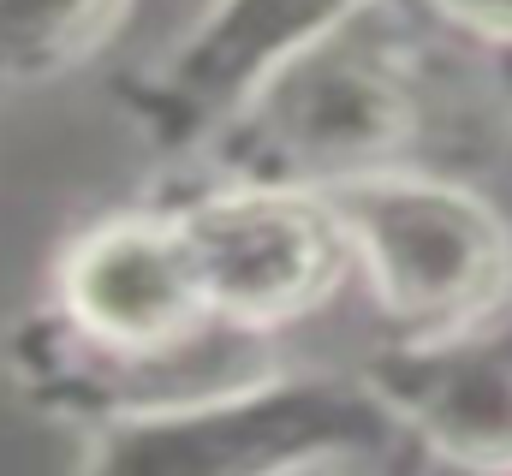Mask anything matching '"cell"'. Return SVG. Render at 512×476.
I'll return each instance as SVG.
<instances>
[{"instance_id": "cell-1", "label": "cell", "mask_w": 512, "mask_h": 476, "mask_svg": "<svg viewBox=\"0 0 512 476\" xmlns=\"http://www.w3.org/2000/svg\"><path fill=\"white\" fill-rule=\"evenodd\" d=\"M393 6L399 0H376L364 18L286 60L209 137L215 179L340 191L387 167H411L405 155L423 131V84L393 30Z\"/></svg>"}, {"instance_id": "cell-2", "label": "cell", "mask_w": 512, "mask_h": 476, "mask_svg": "<svg viewBox=\"0 0 512 476\" xmlns=\"http://www.w3.org/2000/svg\"><path fill=\"white\" fill-rule=\"evenodd\" d=\"M352 238L358 280L399 334H441L512 298L507 215L441 173L387 167L328 191Z\"/></svg>"}, {"instance_id": "cell-3", "label": "cell", "mask_w": 512, "mask_h": 476, "mask_svg": "<svg viewBox=\"0 0 512 476\" xmlns=\"http://www.w3.org/2000/svg\"><path fill=\"white\" fill-rule=\"evenodd\" d=\"M393 429L376 393L340 375H268L245 393L96 429L78 476H316L382 447Z\"/></svg>"}, {"instance_id": "cell-4", "label": "cell", "mask_w": 512, "mask_h": 476, "mask_svg": "<svg viewBox=\"0 0 512 476\" xmlns=\"http://www.w3.org/2000/svg\"><path fill=\"white\" fill-rule=\"evenodd\" d=\"M173 215L197 250L209 310L251 334L292 328L298 316L322 310L346 274H358L328 191L215 179L173 203Z\"/></svg>"}, {"instance_id": "cell-5", "label": "cell", "mask_w": 512, "mask_h": 476, "mask_svg": "<svg viewBox=\"0 0 512 476\" xmlns=\"http://www.w3.org/2000/svg\"><path fill=\"white\" fill-rule=\"evenodd\" d=\"M6 357H12L18 387L42 411L90 423V429L191 411V405L245 393L256 381L280 375L274 369V334H251L233 322H209L197 340L167 346V352H108V346L78 340L54 310L12 328Z\"/></svg>"}, {"instance_id": "cell-6", "label": "cell", "mask_w": 512, "mask_h": 476, "mask_svg": "<svg viewBox=\"0 0 512 476\" xmlns=\"http://www.w3.org/2000/svg\"><path fill=\"white\" fill-rule=\"evenodd\" d=\"M370 6L376 0H209L167 60L137 78L131 114L167 149L209 143L286 60L328 42Z\"/></svg>"}, {"instance_id": "cell-7", "label": "cell", "mask_w": 512, "mask_h": 476, "mask_svg": "<svg viewBox=\"0 0 512 476\" xmlns=\"http://www.w3.org/2000/svg\"><path fill=\"white\" fill-rule=\"evenodd\" d=\"M48 310L108 352H167L221 322L173 209H126L84 227L54 262Z\"/></svg>"}, {"instance_id": "cell-8", "label": "cell", "mask_w": 512, "mask_h": 476, "mask_svg": "<svg viewBox=\"0 0 512 476\" xmlns=\"http://www.w3.org/2000/svg\"><path fill=\"white\" fill-rule=\"evenodd\" d=\"M364 387L435 459L512 476V298L441 334H393L364 363Z\"/></svg>"}, {"instance_id": "cell-9", "label": "cell", "mask_w": 512, "mask_h": 476, "mask_svg": "<svg viewBox=\"0 0 512 476\" xmlns=\"http://www.w3.org/2000/svg\"><path fill=\"white\" fill-rule=\"evenodd\" d=\"M126 18L131 0H0V90L96 60Z\"/></svg>"}, {"instance_id": "cell-10", "label": "cell", "mask_w": 512, "mask_h": 476, "mask_svg": "<svg viewBox=\"0 0 512 476\" xmlns=\"http://www.w3.org/2000/svg\"><path fill=\"white\" fill-rule=\"evenodd\" d=\"M417 12H429L441 30L477 42V48H495L512 60V0H405Z\"/></svg>"}, {"instance_id": "cell-11", "label": "cell", "mask_w": 512, "mask_h": 476, "mask_svg": "<svg viewBox=\"0 0 512 476\" xmlns=\"http://www.w3.org/2000/svg\"><path fill=\"white\" fill-rule=\"evenodd\" d=\"M507 84H512V60H507Z\"/></svg>"}]
</instances>
